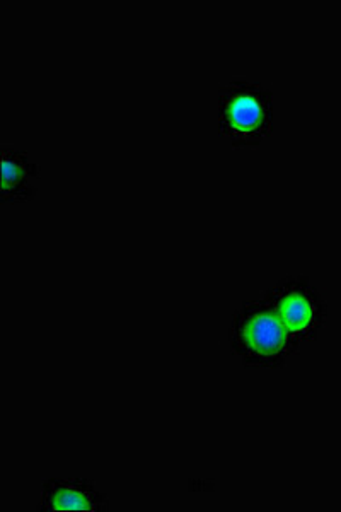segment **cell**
<instances>
[{
    "label": "cell",
    "instance_id": "cell-1",
    "mask_svg": "<svg viewBox=\"0 0 341 512\" xmlns=\"http://www.w3.org/2000/svg\"><path fill=\"white\" fill-rule=\"evenodd\" d=\"M229 344L246 369H280L301 349L265 297L244 301L237 309Z\"/></svg>",
    "mask_w": 341,
    "mask_h": 512
},
{
    "label": "cell",
    "instance_id": "cell-2",
    "mask_svg": "<svg viewBox=\"0 0 341 512\" xmlns=\"http://www.w3.org/2000/svg\"><path fill=\"white\" fill-rule=\"evenodd\" d=\"M272 130V91L260 81L237 77L220 89L219 134L234 149H256Z\"/></svg>",
    "mask_w": 341,
    "mask_h": 512
},
{
    "label": "cell",
    "instance_id": "cell-3",
    "mask_svg": "<svg viewBox=\"0 0 341 512\" xmlns=\"http://www.w3.org/2000/svg\"><path fill=\"white\" fill-rule=\"evenodd\" d=\"M263 297L272 304L299 347L314 342L328 320L326 299L318 287L302 275L278 280Z\"/></svg>",
    "mask_w": 341,
    "mask_h": 512
},
{
    "label": "cell",
    "instance_id": "cell-4",
    "mask_svg": "<svg viewBox=\"0 0 341 512\" xmlns=\"http://www.w3.org/2000/svg\"><path fill=\"white\" fill-rule=\"evenodd\" d=\"M36 511L69 512L108 511L106 495L101 494L96 485L87 478L70 480H48L43 483L41 502Z\"/></svg>",
    "mask_w": 341,
    "mask_h": 512
},
{
    "label": "cell",
    "instance_id": "cell-5",
    "mask_svg": "<svg viewBox=\"0 0 341 512\" xmlns=\"http://www.w3.org/2000/svg\"><path fill=\"white\" fill-rule=\"evenodd\" d=\"M40 180V169L26 151L4 146L2 149V171H0V200L2 204H24L31 202L36 188L31 181Z\"/></svg>",
    "mask_w": 341,
    "mask_h": 512
}]
</instances>
